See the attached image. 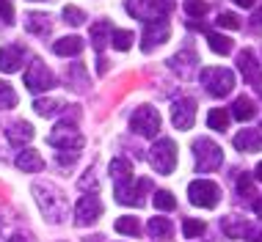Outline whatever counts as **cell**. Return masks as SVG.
<instances>
[{
	"label": "cell",
	"instance_id": "cell-22",
	"mask_svg": "<svg viewBox=\"0 0 262 242\" xmlns=\"http://www.w3.org/2000/svg\"><path fill=\"white\" fill-rule=\"evenodd\" d=\"M53 53L61 55V58H69V55H80L83 53V39L80 36H63L53 44Z\"/></svg>",
	"mask_w": 262,
	"mask_h": 242
},
{
	"label": "cell",
	"instance_id": "cell-11",
	"mask_svg": "<svg viewBox=\"0 0 262 242\" xmlns=\"http://www.w3.org/2000/svg\"><path fill=\"white\" fill-rule=\"evenodd\" d=\"M102 215V201L97 196H83L75 206V223L77 226H91Z\"/></svg>",
	"mask_w": 262,
	"mask_h": 242
},
{
	"label": "cell",
	"instance_id": "cell-41",
	"mask_svg": "<svg viewBox=\"0 0 262 242\" xmlns=\"http://www.w3.org/2000/svg\"><path fill=\"white\" fill-rule=\"evenodd\" d=\"M77 162V152H61L58 154V165H63V168H72Z\"/></svg>",
	"mask_w": 262,
	"mask_h": 242
},
{
	"label": "cell",
	"instance_id": "cell-5",
	"mask_svg": "<svg viewBox=\"0 0 262 242\" xmlns=\"http://www.w3.org/2000/svg\"><path fill=\"white\" fill-rule=\"evenodd\" d=\"M193 152H196V168L202 174H210V171H218L224 162V152L218 143H212L210 138H196L193 140Z\"/></svg>",
	"mask_w": 262,
	"mask_h": 242
},
{
	"label": "cell",
	"instance_id": "cell-44",
	"mask_svg": "<svg viewBox=\"0 0 262 242\" xmlns=\"http://www.w3.org/2000/svg\"><path fill=\"white\" fill-rule=\"evenodd\" d=\"M254 22H257V25H262V9H257V11H254Z\"/></svg>",
	"mask_w": 262,
	"mask_h": 242
},
{
	"label": "cell",
	"instance_id": "cell-31",
	"mask_svg": "<svg viewBox=\"0 0 262 242\" xmlns=\"http://www.w3.org/2000/svg\"><path fill=\"white\" fill-rule=\"evenodd\" d=\"M61 108H63V102H61V99H55V96L36 99V102H33V110H36L39 116H55Z\"/></svg>",
	"mask_w": 262,
	"mask_h": 242
},
{
	"label": "cell",
	"instance_id": "cell-23",
	"mask_svg": "<svg viewBox=\"0 0 262 242\" xmlns=\"http://www.w3.org/2000/svg\"><path fill=\"white\" fill-rule=\"evenodd\" d=\"M111 31H113V25L108 22V19H100V22L91 25V44H94V50L100 55H102V50H105V44H108V39H111Z\"/></svg>",
	"mask_w": 262,
	"mask_h": 242
},
{
	"label": "cell",
	"instance_id": "cell-28",
	"mask_svg": "<svg viewBox=\"0 0 262 242\" xmlns=\"http://www.w3.org/2000/svg\"><path fill=\"white\" fill-rule=\"evenodd\" d=\"M111 176H113L116 182L130 179V176H133V162L127 160V157H113V160H111Z\"/></svg>",
	"mask_w": 262,
	"mask_h": 242
},
{
	"label": "cell",
	"instance_id": "cell-14",
	"mask_svg": "<svg viewBox=\"0 0 262 242\" xmlns=\"http://www.w3.org/2000/svg\"><path fill=\"white\" fill-rule=\"evenodd\" d=\"M25 55H28V50L23 44H3L0 47V69L9 72V75L17 72V69L23 66Z\"/></svg>",
	"mask_w": 262,
	"mask_h": 242
},
{
	"label": "cell",
	"instance_id": "cell-34",
	"mask_svg": "<svg viewBox=\"0 0 262 242\" xmlns=\"http://www.w3.org/2000/svg\"><path fill=\"white\" fill-rule=\"evenodd\" d=\"M14 105H17V94H14V88L9 83L0 80V110H11Z\"/></svg>",
	"mask_w": 262,
	"mask_h": 242
},
{
	"label": "cell",
	"instance_id": "cell-35",
	"mask_svg": "<svg viewBox=\"0 0 262 242\" xmlns=\"http://www.w3.org/2000/svg\"><path fill=\"white\" fill-rule=\"evenodd\" d=\"M182 234H185V239L202 237V234H204V223H202V220H193V217L182 220Z\"/></svg>",
	"mask_w": 262,
	"mask_h": 242
},
{
	"label": "cell",
	"instance_id": "cell-40",
	"mask_svg": "<svg viewBox=\"0 0 262 242\" xmlns=\"http://www.w3.org/2000/svg\"><path fill=\"white\" fill-rule=\"evenodd\" d=\"M237 193L240 196H254V179H251L249 174H243L237 179Z\"/></svg>",
	"mask_w": 262,
	"mask_h": 242
},
{
	"label": "cell",
	"instance_id": "cell-33",
	"mask_svg": "<svg viewBox=\"0 0 262 242\" xmlns=\"http://www.w3.org/2000/svg\"><path fill=\"white\" fill-rule=\"evenodd\" d=\"M116 231H119V234H127V237H138V234H141V226H138L136 217L124 215V217L116 220Z\"/></svg>",
	"mask_w": 262,
	"mask_h": 242
},
{
	"label": "cell",
	"instance_id": "cell-2",
	"mask_svg": "<svg viewBox=\"0 0 262 242\" xmlns=\"http://www.w3.org/2000/svg\"><path fill=\"white\" fill-rule=\"evenodd\" d=\"M199 80L207 88V94H212V96H226L235 88V75L226 66H204L199 72Z\"/></svg>",
	"mask_w": 262,
	"mask_h": 242
},
{
	"label": "cell",
	"instance_id": "cell-3",
	"mask_svg": "<svg viewBox=\"0 0 262 242\" xmlns=\"http://www.w3.org/2000/svg\"><path fill=\"white\" fill-rule=\"evenodd\" d=\"M171 9H174L171 0H127V14L136 19H144V22L163 19Z\"/></svg>",
	"mask_w": 262,
	"mask_h": 242
},
{
	"label": "cell",
	"instance_id": "cell-42",
	"mask_svg": "<svg viewBox=\"0 0 262 242\" xmlns=\"http://www.w3.org/2000/svg\"><path fill=\"white\" fill-rule=\"evenodd\" d=\"M80 187H83V190H89V187H94V190H97V179H94V171H89V174H86V176H83V179H80Z\"/></svg>",
	"mask_w": 262,
	"mask_h": 242
},
{
	"label": "cell",
	"instance_id": "cell-32",
	"mask_svg": "<svg viewBox=\"0 0 262 242\" xmlns=\"http://www.w3.org/2000/svg\"><path fill=\"white\" fill-rule=\"evenodd\" d=\"M152 204H155V209H163V212H174L177 209V201H174V196L168 193V190H158V193L152 196Z\"/></svg>",
	"mask_w": 262,
	"mask_h": 242
},
{
	"label": "cell",
	"instance_id": "cell-46",
	"mask_svg": "<svg viewBox=\"0 0 262 242\" xmlns=\"http://www.w3.org/2000/svg\"><path fill=\"white\" fill-rule=\"evenodd\" d=\"M254 174H257V179L262 182V162H257V168H254Z\"/></svg>",
	"mask_w": 262,
	"mask_h": 242
},
{
	"label": "cell",
	"instance_id": "cell-7",
	"mask_svg": "<svg viewBox=\"0 0 262 242\" xmlns=\"http://www.w3.org/2000/svg\"><path fill=\"white\" fill-rule=\"evenodd\" d=\"M130 127H133V132L144 135V138H155L160 132V113L152 105H141V108L133 110Z\"/></svg>",
	"mask_w": 262,
	"mask_h": 242
},
{
	"label": "cell",
	"instance_id": "cell-47",
	"mask_svg": "<svg viewBox=\"0 0 262 242\" xmlns=\"http://www.w3.org/2000/svg\"><path fill=\"white\" fill-rule=\"evenodd\" d=\"M9 242H25V237H23V234H14V237H11Z\"/></svg>",
	"mask_w": 262,
	"mask_h": 242
},
{
	"label": "cell",
	"instance_id": "cell-10",
	"mask_svg": "<svg viewBox=\"0 0 262 242\" xmlns=\"http://www.w3.org/2000/svg\"><path fill=\"white\" fill-rule=\"evenodd\" d=\"M25 88L31 94H41V91H50L55 88V75L45 66L41 61H33L25 72Z\"/></svg>",
	"mask_w": 262,
	"mask_h": 242
},
{
	"label": "cell",
	"instance_id": "cell-18",
	"mask_svg": "<svg viewBox=\"0 0 262 242\" xmlns=\"http://www.w3.org/2000/svg\"><path fill=\"white\" fill-rule=\"evenodd\" d=\"M6 140H9L11 146H25L33 140V127L28 124V121H14V124L6 130Z\"/></svg>",
	"mask_w": 262,
	"mask_h": 242
},
{
	"label": "cell",
	"instance_id": "cell-36",
	"mask_svg": "<svg viewBox=\"0 0 262 242\" xmlns=\"http://www.w3.org/2000/svg\"><path fill=\"white\" fill-rule=\"evenodd\" d=\"M63 19H67L69 25H83L86 22V11L83 9H77V6H63Z\"/></svg>",
	"mask_w": 262,
	"mask_h": 242
},
{
	"label": "cell",
	"instance_id": "cell-45",
	"mask_svg": "<svg viewBox=\"0 0 262 242\" xmlns=\"http://www.w3.org/2000/svg\"><path fill=\"white\" fill-rule=\"evenodd\" d=\"M254 212H257V215L262 217V198H259V201H257V204H254Z\"/></svg>",
	"mask_w": 262,
	"mask_h": 242
},
{
	"label": "cell",
	"instance_id": "cell-29",
	"mask_svg": "<svg viewBox=\"0 0 262 242\" xmlns=\"http://www.w3.org/2000/svg\"><path fill=\"white\" fill-rule=\"evenodd\" d=\"M229 113H226L224 108H212L210 113H207V127L210 130H218V132H224L226 127H229Z\"/></svg>",
	"mask_w": 262,
	"mask_h": 242
},
{
	"label": "cell",
	"instance_id": "cell-16",
	"mask_svg": "<svg viewBox=\"0 0 262 242\" xmlns=\"http://www.w3.org/2000/svg\"><path fill=\"white\" fill-rule=\"evenodd\" d=\"M237 66H240V72H243L246 80L262 91V69L257 66V58H254L251 50H243V53L237 55Z\"/></svg>",
	"mask_w": 262,
	"mask_h": 242
},
{
	"label": "cell",
	"instance_id": "cell-17",
	"mask_svg": "<svg viewBox=\"0 0 262 242\" xmlns=\"http://www.w3.org/2000/svg\"><path fill=\"white\" fill-rule=\"evenodd\" d=\"M25 31H28V33H33V36H39V39L50 36V31H53V19H50V14L28 11V14H25Z\"/></svg>",
	"mask_w": 262,
	"mask_h": 242
},
{
	"label": "cell",
	"instance_id": "cell-1",
	"mask_svg": "<svg viewBox=\"0 0 262 242\" xmlns=\"http://www.w3.org/2000/svg\"><path fill=\"white\" fill-rule=\"evenodd\" d=\"M33 196H36V204H39L41 215L50 220V223H63V220H67L69 201H67V196H63L55 184L36 182V184H33Z\"/></svg>",
	"mask_w": 262,
	"mask_h": 242
},
{
	"label": "cell",
	"instance_id": "cell-37",
	"mask_svg": "<svg viewBox=\"0 0 262 242\" xmlns=\"http://www.w3.org/2000/svg\"><path fill=\"white\" fill-rule=\"evenodd\" d=\"M182 6H185V11L193 19H202L204 14H207V3H204V0H182Z\"/></svg>",
	"mask_w": 262,
	"mask_h": 242
},
{
	"label": "cell",
	"instance_id": "cell-38",
	"mask_svg": "<svg viewBox=\"0 0 262 242\" xmlns=\"http://www.w3.org/2000/svg\"><path fill=\"white\" fill-rule=\"evenodd\" d=\"M221 28H226V31H237L240 25H243V19L237 17V14H229V11H224V14H218V19H215Z\"/></svg>",
	"mask_w": 262,
	"mask_h": 242
},
{
	"label": "cell",
	"instance_id": "cell-15",
	"mask_svg": "<svg viewBox=\"0 0 262 242\" xmlns=\"http://www.w3.org/2000/svg\"><path fill=\"white\" fill-rule=\"evenodd\" d=\"M168 66H171L177 75L190 77V75H193V69L199 66V55H196L190 47H185V50H180L177 55H171V58H168Z\"/></svg>",
	"mask_w": 262,
	"mask_h": 242
},
{
	"label": "cell",
	"instance_id": "cell-13",
	"mask_svg": "<svg viewBox=\"0 0 262 242\" xmlns=\"http://www.w3.org/2000/svg\"><path fill=\"white\" fill-rule=\"evenodd\" d=\"M171 121L177 130H190L196 121V99H180V102H174V110H171Z\"/></svg>",
	"mask_w": 262,
	"mask_h": 242
},
{
	"label": "cell",
	"instance_id": "cell-26",
	"mask_svg": "<svg viewBox=\"0 0 262 242\" xmlns=\"http://www.w3.org/2000/svg\"><path fill=\"white\" fill-rule=\"evenodd\" d=\"M207 44L215 55H229L232 53V39L224 36V33H215V31H207Z\"/></svg>",
	"mask_w": 262,
	"mask_h": 242
},
{
	"label": "cell",
	"instance_id": "cell-20",
	"mask_svg": "<svg viewBox=\"0 0 262 242\" xmlns=\"http://www.w3.org/2000/svg\"><path fill=\"white\" fill-rule=\"evenodd\" d=\"M229 110H232L229 116L237 118V121H251V118H257V102H254L251 96H237L235 102H232Z\"/></svg>",
	"mask_w": 262,
	"mask_h": 242
},
{
	"label": "cell",
	"instance_id": "cell-39",
	"mask_svg": "<svg viewBox=\"0 0 262 242\" xmlns=\"http://www.w3.org/2000/svg\"><path fill=\"white\" fill-rule=\"evenodd\" d=\"M14 22V6L9 0H0V25H11Z\"/></svg>",
	"mask_w": 262,
	"mask_h": 242
},
{
	"label": "cell",
	"instance_id": "cell-43",
	"mask_svg": "<svg viewBox=\"0 0 262 242\" xmlns=\"http://www.w3.org/2000/svg\"><path fill=\"white\" fill-rule=\"evenodd\" d=\"M235 3H237V6H243V9H251L254 0H235Z\"/></svg>",
	"mask_w": 262,
	"mask_h": 242
},
{
	"label": "cell",
	"instance_id": "cell-19",
	"mask_svg": "<svg viewBox=\"0 0 262 242\" xmlns=\"http://www.w3.org/2000/svg\"><path fill=\"white\" fill-rule=\"evenodd\" d=\"M235 149L237 152H259L262 149V130H243V132H237L235 135Z\"/></svg>",
	"mask_w": 262,
	"mask_h": 242
},
{
	"label": "cell",
	"instance_id": "cell-8",
	"mask_svg": "<svg viewBox=\"0 0 262 242\" xmlns=\"http://www.w3.org/2000/svg\"><path fill=\"white\" fill-rule=\"evenodd\" d=\"M188 198H190V204H193V206L212 209V206H218L221 187H218L215 182H210V179H196V182H190V187H188Z\"/></svg>",
	"mask_w": 262,
	"mask_h": 242
},
{
	"label": "cell",
	"instance_id": "cell-9",
	"mask_svg": "<svg viewBox=\"0 0 262 242\" xmlns=\"http://www.w3.org/2000/svg\"><path fill=\"white\" fill-rule=\"evenodd\" d=\"M152 165L158 168V174L168 176L177 168V143L171 138H158V143L152 146Z\"/></svg>",
	"mask_w": 262,
	"mask_h": 242
},
{
	"label": "cell",
	"instance_id": "cell-4",
	"mask_svg": "<svg viewBox=\"0 0 262 242\" xmlns=\"http://www.w3.org/2000/svg\"><path fill=\"white\" fill-rule=\"evenodd\" d=\"M47 143H50L53 149H58V152H80L83 135L77 132L75 124H69V121H58V124L53 127V132L47 135Z\"/></svg>",
	"mask_w": 262,
	"mask_h": 242
},
{
	"label": "cell",
	"instance_id": "cell-21",
	"mask_svg": "<svg viewBox=\"0 0 262 242\" xmlns=\"http://www.w3.org/2000/svg\"><path fill=\"white\" fill-rule=\"evenodd\" d=\"M17 168L25 171V174H39V171L45 168V160H41V154L33 152V149H23V152L17 154Z\"/></svg>",
	"mask_w": 262,
	"mask_h": 242
},
{
	"label": "cell",
	"instance_id": "cell-48",
	"mask_svg": "<svg viewBox=\"0 0 262 242\" xmlns=\"http://www.w3.org/2000/svg\"><path fill=\"white\" fill-rule=\"evenodd\" d=\"M86 242H100V237H94V239H91V237H89V239H86Z\"/></svg>",
	"mask_w": 262,
	"mask_h": 242
},
{
	"label": "cell",
	"instance_id": "cell-24",
	"mask_svg": "<svg viewBox=\"0 0 262 242\" xmlns=\"http://www.w3.org/2000/svg\"><path fill=\"white\" fill-rule=\"evenodd\" d=\"M221 229H224L226 237L240 239V237H246V231H249V223H246L243 217L232 215V217H224V220H221Z\"/></svg>",
	"mask_w": 262,
	"mask_h": 242
},
{
	"label": "cell",
	"instance_id": "cell-27",
	"mask_svg": "<svg viewBox=\"0 0 262 242\" xmlns=\"http://www.w3.org/2000/svg\"><path fill=\"white\" fill-rule=\"evenodd\" d=\"M133 41H136V33H133V31H122V28H113V31H111V39H108V44H113L116 50L127 53V50L133 47Z\"/></svg>",
	"mask_w": 262,
	"mask_h": 242
},
{
	"label": "cell",
	"instance_id": "cell-30",
	"mask_svg": "<svg viewBox=\"0 0 262 242\" xmlns=\"http://www.w3.org/2000/svg\"><path fill=\"white\" fill-rule=\"evenodd\" d=\"M67 80L75 91H86V66L83 63H75V66L67 69Z\"/></svg>",
	"mask_w": 262,
	"mask_h": 242
},
{
	"label": "cell",
	"instance_id": "cell-12",
	"mask_svg": "<svg viewBox=\"0 0 262 242\" xmlns=\"http://www.w3.org/2000/svg\"><path fill=\"white\" fill-rule=\"evenodd\" d=\"M168 36H171V28H168V22H163V19L146 22L144 36H141V50H144V53H152V50L158 47V44L168 41Z\"/></svg>",
	"mask_w": 262,
	"mask_h": 242
},
{
	"label": "cell",
	"instance_id": "cell-25",
	"mask_svg": "<svg viewBox=\"0 0 262 242\" xmlns=\"http://www.w3.org/2000/svg\"><path fill=\"white\" fill-rule=\"evenodd\" d=\"M146 229H149V234L155 239H171L174 237V223L166 220V217H152Z\"/></svg>",
	"mask_w": 262,
	"mask_h": 242
},
{
	"label": "cell",
	"instance_id": "cell-6",
	"mask_svg": "<svg viewBox=\"0 0 262 242\" xmlns=\"http://www.w3.org/2000/svg\"><path fill=\"white\" fill-rule=\"evenodd\" d=\"M146 190H152V182L149 179H122L116 182V187H113V193H116V201L124 204V206H141V201H144V193Z\"/></svg>",
	"mask_w": 262,
	"mask_h": 242
}]
</instances>
